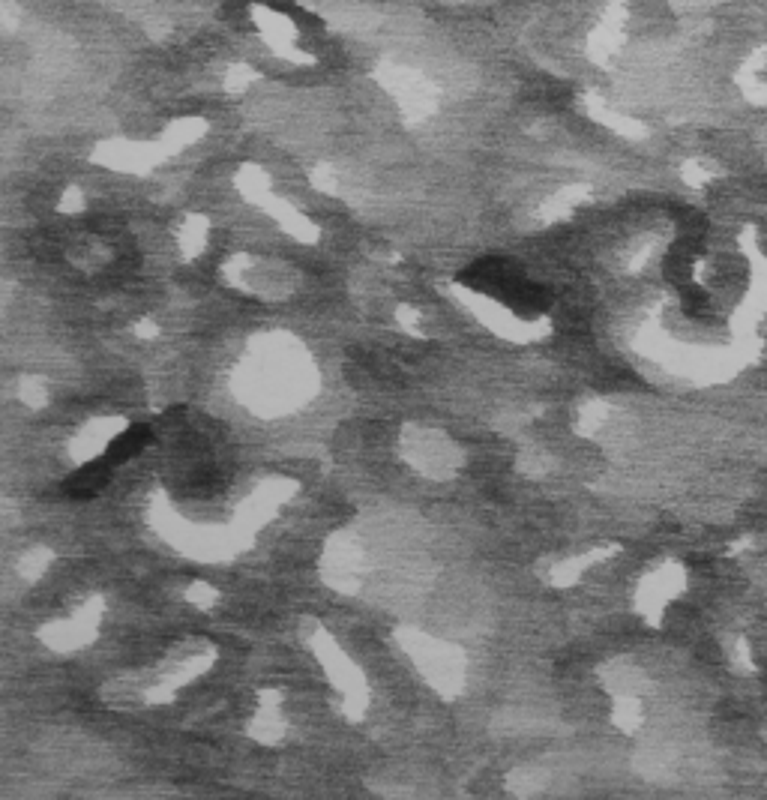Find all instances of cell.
I'll list each match as a JSON object with an SVG mask.
<instances>
[{"mask_svg":"<svg viewBox=\"0 0 767 800\" xmlns=\"http://www.w3.org/2000/svg\"><path fill=\"white\" fill-rule=\"evenodd\" d=\"M147 444H153V429L150 426H144V423H135V426H129L123 435H117L111 444H108V450H105V459L111 462V465H120V462H129L132 456H138Z\"/></svg>","mask_w":767,"mask_h":800,"instance_id":"4","label":"cell"},{"mask_svg":"<svg viewBox=\"0 0 767 800\" xmlns=\"http://www.w3.org/2000/svg\"><path fill=\"white\" fill-rule=\"evenodd\" d=\"M459 282L504 303L516 291V285L525 282V273L507 258H483V261H474L468 270H462Z\"/></svg>","mask_w":767,"mask_h":800,"instance_id":"1","label":"cell"},{"mask_svg":"<svg viewBox=\"0 0 767 800\" xmlns=\"http://www.w3.org/2000/svg\"><path fill=\"white\" fill-rule=\"evenodd\" d=\"M504 306H510V309H513L516 315H522V318H537V315L549 312V306H552V291L543 288V285H537V282H531V279H525V282L516 285V291L504 300Z\"/></svg>","mask_w":767,"mask_h":800,"instance_id":"3","label":"cell"},{"mask_svg":"<svg viewBox=\"0 0 767 800\" xmlns=\"http://www.w3.org/2000/svg\"><path fill=\"white\" fill-rule=\"evenodd\" d=\"M108 480H111V462L108 459L87 462L63 480V492L75 501H87V498L99 495L108 486Z\"/></svg>","mask_w":767,"mask_h":800,"instance_id":"2","label":"cell"}]
</instances>
